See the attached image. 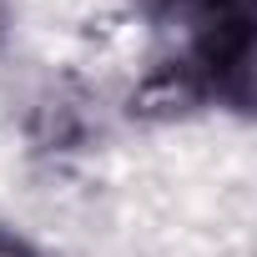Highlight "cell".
Listing matches in <instances>:
<instances>
[{"label":"cell","instance_id":"1","mask_svg":"<svg viewBox=\"0 0 257 257\" xmlns=\"http://www.w3.org/2000/svg\"><path fill=\"white\" fill-rule=\"evenodd\" d=\"M217 101L207 76L197 71V61H162L142 76V86L132 91V116L142 121H177V116H192L197 106Z\"/></svg>","mask_w":257,"mask_h":257},{"label":"cell","instance_id":"2","mask_svg":"<svg viewBox=\"0 0 257 257\" xmlns=\"http://www.w3.org/2000/svg\"><path fill=\"white\" fill-rule=\"evenodd\" d=\"M0 257H41L31 242H21V237H11V232H0Z\"/></svg>","mask_w":257,"mask_h":257}]
</instances>
